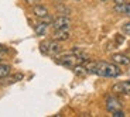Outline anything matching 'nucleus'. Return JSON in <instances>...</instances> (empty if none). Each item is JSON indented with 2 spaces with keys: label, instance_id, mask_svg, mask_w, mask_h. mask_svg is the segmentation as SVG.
<instances>
[{
  "label": "nucleus",
  "instance_id": "nucleus-5",
  "mask_svg": "<svg viewBox=\"0 0 130 117\" xmlns=\"http://www.w3.org/2000/svg\"><path fill=\"white\" fill-rule=\"evenodd\" d=\"M112 92L117 94H130V81L117 82L112 86Z\"/></svg>",
  "mask_w": 130,
  "mask_h": 117
},
{
  "label": "nucleus",
  "instance_id": "nucleus-6",
  "mask_svg": "<svg viewBox=\"0 0 130 117\" xmlns=\"http://www.w3.org/2000/svg\"><path fill=\"white\" fill-rule=\"evenodd\" d=\"M105 102H106V110L109 113H113L116 110H122V103L115 96H107Z\"/></svg>",
  "mask_w": 130,
  "mask_h": 117
},
{
  "label": "nucleus",
  "instance_id": "nucleus-22",
  "mask_svg": "<svg viewBox=\"0 0 130 117\" xmlns=\"http://www.w3.org/2000/svg\"><path fill=\"white\" fill-rule=\"evenodd\" d=\"M74 2H79V0H74Z\"/></svg>",
  "mask_w": 130,
  "mask_h": 117
},
{
  "label": "nucleus",
  "instance_id": "nucleus-13",
  "mask_svg": "<svg viewBox=\"0 0 130 117\" xmlns=\"http://www.w3.org/2000/svg\"><path fill=\"white\" fill-rule=\"evenodd\" d=\"M10 72H11V66H10L9 64H2V62H0V81L3 78H6Z\"/></svg>",
  "mask_w": 130,
  "mask_h": 117
},
{
  "label": "nucleus",
  "instance_id": "nucleus-3",
  "mask_svg": "<svg viewBox=\"0 0 130 117\" xmlns=\"http://www.w3.org/2000/svg\"><path fill=\"white\" fill-rule=\"evenodd\" d=\"M40 51H41L42 55H50L55 58L58 54H61L62 47L59 44V41H55V40H51V41H42L40 44Z\"/></svg>",
  "mask_w": 130,
  "mask_h": 117
},
{
  "label": "nucleus",
  "instance_id": "nucleus-8",
  "mask_svg": "<svg viewBox=\"0 0 130 117\" xmlns=\"http://www.w3.org/2000/svg\"><path fill=\"white\" fill-rule=\"evenodd\" d=\"M71 34H69V28H62V30H55L54 31V35H52V40H55V41H67L69 40Z\"/></svg>",
  "mask_w": 130,
  "mask_h": 117
},
{
  "label": "nucleus",
  "instance_id": "nucleus-21",
  "mask_svg": "<svg viewBox=\"0 0 130 117\" xmlns=\"http://www.w3.org/2000/svg\"><path fill=\"white\" fill-rule=\"evenodd\" d=\"M3 59H4V58H3V55H2V54H0V62L3 61Z\"/></svg>",
  "mask_w": 130,
  "mask_h": 117
},
{
  "label": "nucleus",
  "instance_id": "nucleus-11",
  "mask_svg": "<svg viewBox=\"0 0 130 117\" xmlns=\"http://www.w3.org/2000/svg\"><path fill=\"white\" fill-rule=\"evenodd\" d=\"M72 72H74V75L78 76V78H84V76H86L89 73L88 68H86L85 64H78V65H75L74 68H72Z\"/></svg>",
  "mask_w": 130,
  "mask_h": 117
},
{
  "label": "nucleus",
  "instance_id": "nucleus-7",
  "mask_svg": "<svg viewBox=\"0 0 130 117\" xmlns=\"http://www.w3.org/2000/svg\"><path fill=\"white\" fill-rule=\"evenodd\" d=\"M32 14L37 17V18H40V20H42L44 17H47L50 14V11H48V9H47L45 6H42V4H34L32 6Z\"/></svg>",
  "mask_w": 130,
  "mask_h": 117
},
{
  "label": "nucleus",
  "instance_id": "nucleus-23",
  "mask_svg": "<svg viewBox=\"0 0 130 117\" xmlns=\"http://www.w3.org/2000/svg\"><path fill=\"white\" fill-rule=\"evenodd\" d=\"M102 2H106V0H102Z\"/></svg>",
  "mask_w": 130,
  "mask_h": 117
},
{
  "label": "nucleus",
  "instance_id": "nucleus-9",
  "mask_svg": "<svg viewBox=\"0 0 130 117\" xmlns=\"http://www.w3.org/2000/svg\"><path fill=\"white\" fill-rule=\"evenodd\" d=\"M23 78H24L23 73H14V75H10L9 73L6 78H3L2 81H0V83L4 85V86H7V85L16 83V82H19V81H23Z\"/></svg>",
  "mask_w": 130,
  "mask_h": 117
},
{
  "label": "nucleus",
  "instance_id": "nucleus-1",
  "mask_svg": "<svg viewBox=\"0 0 130 117\" xmlns=\"http://www.w3.org/2000/svg\"><path fill=\"white\" fill-rule=\"evenodd\" d=\"M85 65L88 68L89 73L102 76V78H117V76L122 75L119 65H116L115 62L110 64V62H105V61H98V62L86 61Z\"/></svg>",
  "mask_w": 130,
  "mask_h": 117
},
{
  "label": "nucleus",
  "instance_id": "nucleus-17",
  "mask_svg": "<svg viewBox=\"0 0 130 117\" xmlns=\"http://www.w3.org/2000/svg\"><path fill=\"white\" fill-rule=\"evenodd\" d=\"M123 14H124V16H127V17H130V3H126V4H124Z\"/></svg>",
  "mask_w": 130,
  "mask_h": 117
},
{
  "label": "nucleus",
  "instance_id": "nucleus-20",
  "mask_svg": "<svg viewBox=\"0 0 130 117\" xmlns=\"http://www.w3.org/2000/svg\"><path fill=\"white\" fill-rule=\"evenodd\" d=\"M126 4V0H115V6H123Z\"/></svg>",
  "mask_w": 130,
  "mask_h": 117
},
{
  "label": "nucleus",
  "instance_id": "nucleus-14",
  "mask_svg": "<svg viewBox=\"0 0 130 117\" xmlns=\"http://www.w3.org/2000/svg\"><path fill=\"white\" fill-rule=\"evenodd\" d=\"M55 10L58 11L59 14H61V16H69V14H71V9H69V7H67L65 4H57Z\"/></svg>",
  "mask_w": 130,
  "mask_h": 117
},
{
  "label": "nucleus",
  "instance_id": "nucleus-18",
  "mask_svg": "<svg viewBox=\"0 0 130 117\" xmlns=\"http://www.w3.org/2000/svg\"><path fill=\"white\" fill-rule=\"evenodd\" d=\"M7 52H9V48H7L6 45H3V44H0V54L4 55V54H7Z\"/></svg>",
  "mask_w": 130,
  "mask_h": 117
},
{
  "label": "nucleus",
  "instance_id": "nucleus-16",
  "mask_svg": "<svg viewBox=\"0 0 130 117\" xmlns=\"http://www.w3.org/2000/svg\"><path fill=\"white\" fill-rule=\"evenodd\" d=\"M112 116H113V117H124L126 114H124L123 110H116V111H113V113H112Z\"/></svg>",
  "mask_w": 130,
  "mask_h": 117
},
{
  "label": "nucleus",
  "instance_id": "nucleus-4",
  "mask_svg": "<svg viewBox=\"0 0 130 117\" xmlns=\"http://www.w3.org/2000/svg\"><path fill=\"white\" fill-rule=\"evenodd\" d=\"M52 28L54 30H62V28H69L71 27V20L68 16H59L57 18L52 20L51 23Z\"/></svg>",
  "mask_w": 130,
  "mask_h": 117
},
{
  "label": "nucleus",
  "instance_id": "nucleus-10",
  "mask_svg": "<svg viewBox=\"0 0 130 117\" xmlns=\"http://www.w3.org/2000/svg\"><path fill=\"white\" fill-rule=\"evenodd\" d=\"M112 61L116 64V65H130V58L127 55H124V54H115L113 56H112Z\"/></svg>",
  "mask_w": 130,
  "mask_h": 117
},
{
  "label": "nucleus",
  "instance_id": "nucleus-2",
  "mask_svg": "<svg viewBox=\"0 0 130 117\" xmlns=\"http://www.w3.org/2000/svg\"><path fill=\"white\" fill-rule=\"evenodd\" d=\"M55 62L58 65H62L65 68H69L72 69L75 65H78V64H85V61L82 58H79L76 54H74L72 51L69 52H65V54H58L55 56Z\"/></svg>",
  "mask_w": 130,
  "mask_h": 117
},
{
  "label": "nucleus",
  "instance_id": "nucleus-15",
  "mask_svg": "<svg viewBox=\"0 0 130 117\" xmlns=\"http://www.w3.org/2000/svg\"><path fill=\"white\" fill-rule=\"evenodd\" d=\"M122 31H123L124 34H127V35H130V21L129 23H124L123 26H122Z\"/></svg>",
  "mask_w": 130,
  "mask_h": 117
},
{
  "label": "nucleus",
  "instance_id": "nucleus-19",
  "mask_svg": "<svg viewBox=\"0 0 130 117\" xmlns=\"http://www.w3.org/2000/svg\"><path fill=\"white\" fill-rule=\"evenodd\" d=\"M26 2V4H28V6H34V4H37L40 2V0H24Z\"/></svg>",
  "mask_w": 130,
  "mask_h": 117
},
{
  "label": "nucleus",
  "instance_id": "nucleus-12",
  "mask_svg": "<svg viewBox=\"0 0 130 117\" xmlns=\"http://www.w3.org/2000/svg\"><path fill=\"white\" fill-rule=\"evenodd\" d=\"M48 26L50 24H47L45 21H40V23L36 24V27H34V33H36L37 35H45L47 30H48Z\"/></svg>",
  "mask_w": 130,
  "mask_h": 117
}]
</instances>
